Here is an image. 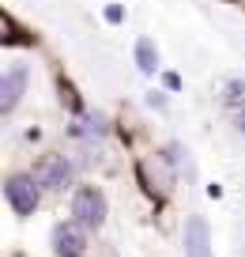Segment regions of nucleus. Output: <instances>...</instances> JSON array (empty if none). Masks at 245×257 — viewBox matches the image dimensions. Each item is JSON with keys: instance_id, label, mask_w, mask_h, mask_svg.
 Listing matches in <instances>:
<instances>
[{"instance_id": "nucleus-5", "label": "nucleus", "mask_w": 245, "mask_h": 257, "mask_svg": "<svg viewBox=\"0 0 245 257\" xmlns=\"http://www.w3.org/2000/svg\"><path fill=\"white\" fill-rule=\"evenodd\" d=\"M34 178H38V185H46V189H64V185L72 182V167L64 155H46V159L34 167Z\"/></svg>"}, {"instance_id": "nucleus-6", "label": "nucleus", "mask_w": 245, "mask_h": 257, "mask_svg": "<svg viewBox=\"0 0 245 257\" xmlns=\"http://www.w3.org/2000/svg\"><path fill=\"white\" fill-rule=\"evenodd\" d=\"M185 257H211V231L204 216H189L185 223Z\"/></svg>"}, {"instance_id": "nucleus-9", "label": "nucleus", "mask_w": 245, "mask_h": 257, "mask_svg": "<svg viewBox=\"0 0 245 257\" xmlns=\"http://www.w3.org/2000/svg\"><path fill=\"white\" fill-rule=\"evenodd\" d=\"M72 133H76V137H91V133L102 137V133H106V121L98 117V113H95V117H79V125H72Z\"/></svg>"}, {"instance_id": "nucleus-16", "label": "nucleus", "mask_w": 245, "mask_h": 257, "mask_svg": "<svg viewBox=\"0 0 245 257\" xmlns=\"http://www.w3.org/2000/svg\"><path fill=\"white\" fill-rule=\"evenodd\" d=\"M237 133H241V137H245V110L237 113Z\"/></svg>"}, {"instance_id": "nucleus-1", "label": "nucleus", "mask_w": 245, "mask_h": 257, "mask_svg": "<svg viewBox=\"0 0 245 257\" xmlns=\"http://www.w3.org/2000/svg\"><path fill=\"white\" fill-rule=\"evenodd\" d=\"M72 216H76L79 223L87 227V231H98V227L106 223V197L95 189V185L79 189V193H76V201H72Z\"/></svg>"}, {"instance_id": "nucleus-4", "label": "nucleus", "mask_w": 245, "mask_h": 257, "mask_svg": "<svg viewBox=\"0 0 245 257\" xmlns=\"http://www.w3.org/2000/svg\"><path fill=\"white\" fill-rule=\"evenodd\" d=\"M87 246V234H83V223H57L53 227V249L57 257H79Z\"/></svg>"}, {"instance_id": "nucleus-15", "label": "nucleus", "mask_w": 245, "mask_h": 257, "mask_svg": "<svg viewBox=\"0 0 245 257\" xmlns=\"http://www.w3.org/2000/svg\"><path fill=\"white\" fill-rule=\"evenodd\" d=\"M147 102H151V106H158V110H162V106H166V98L158 95V91H151V95H147Z\"/></svg>"}, {"instance_id": "nucleus-3", "label": "nucleus", "mask_w": 245, "mask_h": 257, "mask_svg": "<svg viewBox=\"0 0 245 257\" xmlns=\"http://www.w3.org/2000/svg\"><path fill=\"white\" fill-rule=\"evenodd\" d=\"M38 178H27V174H16L8 178V204L19 212V216H34V208H38Z\"/></svg>"}, {"instance_id": "nucleus-12", "label": "nucleus", "mask_w": 245, "mask_h": 257, "mask_svg": "<svg viewBox=\"0 0 245 257\" xmlns=\"http://www.w3.org/2000/svg\"><path fill=\"white\" fill-rule=\"evenodd\" d=\"M0 38H4V42H27V38H23V34H19V31H16V23H12V19H8V16L0 19Z\"/></svg>"}, {"instance_id": "nucleus-14", "label": "nucleus", "mask_w": 245, "mask_h": 257, "mask_svg": "<svg viewBox=\"0 0 245 257\" xmlns=\"http://www.w3.org/2000/svg\"><path fill=\"white\" fill-rule=\"evenodd\" d=\"M166 87H170V91H181V76H174V72H166Z\"/></svg>"}, {"instance_id": "nucleus-13", "label": "nucleus", "mask_w": 245, "mask_h": 257, "mask_svg": "<svg viewBox=\"0 0 245 257\" xmlns=\"http://www.w3.org/2000/svg\"><path fill=\"white\" fill-rule=\"evenodd\" d=\"M106 19H110V23H121V19H125V8H121V4H110V8H106Z\"/></svg>"}, {"instance_id": "nucleus-11", "label": "nucleus", "mask_w": 245, "mask_h": 257, "mask_svg": "<svg viewBox=\"0 0 245 257\" xmlns=\"http://www.w3.org/2000/svg\"><path fill=\"white\" fill-rule=\"evenodd\" d=\"M226 102H234V106L245 102V83H241V80H230V83H226Z\"/></svg>"}, {"instance_id": "nucleus-7", "label": "nucleus", "mask_w": 245, "mask_h": 257, "mask_svg": "<svg viewBox=\"0 0 245 257\" xmlns=\"http://www.w3.org/2000/svg\"><path fill=\"white\" fill-rule=\"evenodd\" d=\"M23 87H27V68H23V64H16V68L4 76V83H0V110H4V113L19 106Z\"/></svg>"}, {"instance_id": "nucleus-8", "label": "nucleus", "mask_w": 245, "mask_h": 257, "mask_svg": "<svg viewBox=\"0 0 245 257\" xmlns=\"http://www.w3.org/2000/svg\"><path fill=\"white\" fill-rule=\"evenodd\" d=\"M136 64H140V72H147V76L158 68V49H155V42H151V38L136 42Z\"/></svg>"}, {"instance_id": "nucleus-10", "label": "nucleus", "mask_w": 245, "mask_h": 257, "mask_svg": "<svg viewBox=\"0 0 245 257\" xmlns=\"http://www.w3.org/2000/svg\"><path fill=\"white\" fill-rule=\"evenodd\" d=\"M61 102L68 106L72 113H83V106H79V95H76V87H72V83H61Z\"/></svg>"}, {"instance_id": "nucleus-2", "label": "nucleus", "mask_w": 245, "mask_h": 257, "mask_svg": "<svg viewBox=\"0 0 245 257\" xmlns=\"http://www.w3.org/2000/svg\"><path fill=\"white\" fill-rule=\"evenodd\" d=\"M140 178L147 185V193H155V197H166L174 189V167H170L166 155H147L140 163Z\"/></svg>"}]
</instances>
